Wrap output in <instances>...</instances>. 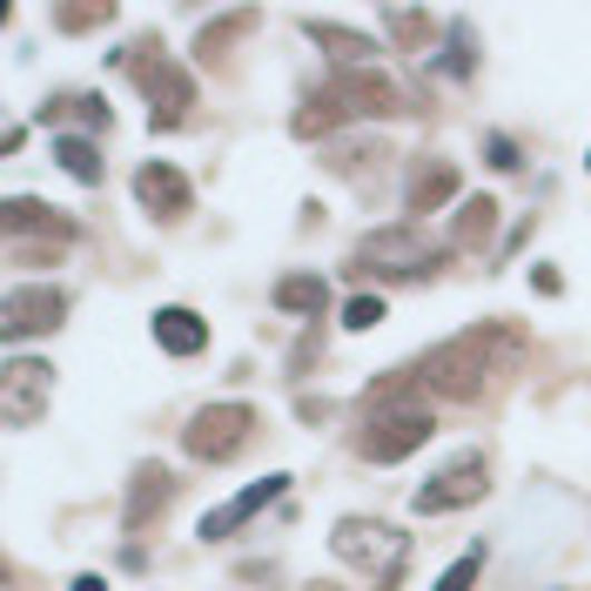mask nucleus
<instances>
[{
  "label": "nucleus",
  "instance_id": "6",
  "mask_svg": "<svg viewBox=\"0 0 591 591\" xmlns=\"http://www.w3.org/2000/svg\"><path fill=\"white\" fill-rule=\"evenodd\" d=\"M356 256L376 263V269H390V276H417V269H431V249L417 243V229H376V236H363Z\"/></svg>",
  "mask_w": 591,
  "mask_h": 591
},
{
  "label": "nucleus",
  "instance_id": "8",
  "mask_svg": "<svg viewBox=\"0 0 591 591\" xmlns=\"http://www.w3.org/2000/svg\"><path fill=\"white\" fill-rule=\"evenodd\" d=\"M276 498H283V477H263V484H249L243 498H229L223 511H209V518H203V538H236V524H249V518H256L263 504H276Z\"/></svg>",
  "mask_w": 591,
  "mask_h": 591
},
{
  "label": "nucleus",
  "instance_id": "1",
  "mask_svg": "<svg viewBox=\"0 0 591 591\" xmlns=\"http://www.w3.org/2000/svg\"><path fill=\"white\" fill-rule=\"evenodd\" d=\"M404 108V95L397 88H390L383 75H336L329 88H323V101L316 108H303L296 115V135H323L329 121H349V115H397Z\"/></svg>",
  "mask_w": 591,
  "mask_h": 591
},
{
  "label": "nucleus",
  "instance_id": "4",
  "mask_svg": "<svg viewBox=\"0 0 591 591\" xmlns=\"http://www.w3.org/2000/svg\"><path fill=\"white\" fill-rule=\"evenodd\" d=\"M249 431H256V411L249 404H216V411H203V417L188 424V457L223 464V457H236L249 444Z\"/></svg>",
  "mask_w": 591,
  "mask_h": 591
},
{
  "label": "nucleus",
  "instance_id": "16",
  "mask_svg": "<svg viewBox=\"0 0 591 591\" xmlns=\"http://www.w3.org/2000/svg\"><path fill=\"white\" fill-rule=\"evenodd\" d=\"M148 504H155V511L168 504V477H161V471H141V484H135V504H128V524H141V518H148Z\"/></svg>",
  "mask_w": 591,
  "mask_h": 591
},
{
  "label": "nucleus",
  "instance_id": "15",
  "mask_svg": "<svg viewBox=\"0 0 591 591\" xmlns=\"http://www.w3.org/2000/svg\"><path fill=\"white\" fill-rule=\"evenodd\" d=\"M498 229V203H491V195H477V203H464V216H457V243L471 249V243H484Z\"/></svg>",
  "mask_w": 591,
  "mask_h": 591
},
{
  "label": "nucleus",
  "instance_id": "21",
  "mask_svg": "<svg viewBox=\"0 0 591 591\" xmlns=\"http://www.w3.org/2000/svg\"><path fill=\"white\" fill-rule=\"evenodd\" d=\"M491 161H498V168H518V148H511L504 135H491Z\"/></svg>",
  "mask_w": 591,
  "mask_h": 591
},
{
  "label": "nucleus",
  "instance_id": "11",
  "mask_svg": "<svg viewBox=\"0 0 591 591\" xmlns=\"http://www.w3.org/2000/svg\"><path fill=\"white\" fill-rule=\"evenodd\" d=\"M451 195H457V168H451V161L417 168V181H411V209H444Z\"/></svg>",
  "mask_w": 591,
  "mask_h": 591
},
{
  "label": "nucleus",
  "instance_id": "14",
  "mask_svg": "<svg viewBox=\"0 0 591 591\" xmlns=\"http://www.w3.org/2000/svg\"><path fill=\"white\" fill-rule=\"evenodd\" d=\"M55 155H61V168H68L75 181H101V155H95V141L61 135V141H55Z\"/></svg>",
  "mask_w": 591,
  "mask_h": 591
},
{
  "label": "nucleus",
  "instance_id": "20",
  "mask_svg": "<svg viewBox=\"0 0 591 591\" xmlns=\"http://www.w3.org/2000/svg\"><path fill=\"white\" fill-rule=\"evenodd\" d=\"M383 21H390V28H397L404 41H417V35H431V21H424V14H411V8H390Z\"/></svg>",
  "mask_w": 591,
  "mask_h": 591
},
{
  "label": "nucleus",
  "instance_id": "17",
  "mask_svg": "<svg viewBox=\"0 0 591 591\" xmlns=\"http://www.w3.org/2000/svg\"><path fill=\"white\" fill-rule=\"evenodd\" d=\"M309 35H323L336 61H363V55H370V41H363V35H336V28H323V21H309Z\"/></svg>",
  "mask_w": 591,
  "mask_h": 591
},
{
  "label": "nucleus",
  "instance_id": "9",
  "mask_svg": "<svg viewBox=\"0 0 591 591\" xmlns=\"http://www.w3.org/2000/svg\"><path fill=\"white\" fill-rule=\"evenodd\" d=\"M135 195H141V203H148L155 216H168V223H175V216L188 209V181H181V175H175L168 161H148V168L135 175Z\"/></svg>",
  "mask_w": 591,
  "mask_h": 591
},
{
  "label": "nucleus",
  "instance_id": "3",
  "mask_svg": "<svg viewBox=\"0 0 591 591\" xmlns=\"http://www.w3.org/2000/svg\"><path fill=\"white\" fill-rule=\"evenodd\" d=\"M437 437V424H431V411L424 404H404V411H390V417H376L370 431H363V457L370 464H397V457H411V451H424Z\"/></svg>",
  "mask_w": 591,
  "mask_h": 591
},
{
  "label": "nucleus",
  "instance_id": "19",
  "mask_svg": "<svg viewBox=\"0 0 591 591\" xmlns=\"http://www.w3.org/2000/svg\"><path fill=\"white\" fill-rule=\"evenodd\" d=\"M477 564H484V551H471V558H457V564L444 571V584H437V591H471V578H477Z\"/></svg>",
  "mask_w": 591,
  "mask_h": 591
},
{
  "label": "nucleus",
  "instance_id": "13",
  "mask_svg": "<svg viewBox=\"0 0 591 591\" xmlns=\"http://www.w3.org/2000/svg\"><path fill=\"white\" fill-rule=\"evenodd\" d=\"M323 303H329L323 276H283V283H276V309H289V316H316Z\"/></svg>",
  "mask_w": 591,
  "mask_h": 591
},
{
  "label": "nucleus",
  "instance_id": "18",
  "mask_svg": "<svg viewBox=\"0 0 591 591\" xmlns=\"http://www.w3.org/2000/svg\"><path fill=\"white\" fill-rule=\"evenodd\" d=\"M343 323H349V329H376V323H383V303H376V296H356V303L343 309Z\"/></svg>",
  "mask_w": 591,
  "mask_h": 591
},
{
  "label": "nucleus",
  "instance_id": "22",
  "mask_svg": "<svg viewBox=\"0 0 591 591\" xmlns=\"http://www.w3.org/2000/svg\"><path fill=\"white\" fill-rule=\"evenodd\" d=\"M75 591H108V584H101V578L88 571V578H75Z\"/></svg>",
  "mask_w": 591,
  "mask_h": 591
},
{
  "label": "nucleus",
  "instance_id": "7",
  "mask_svg": "<svg viewBox=\"0 0 591 591\" xmlns=\"http://www.w3.org/2000/svg\"><path fill=\"white\" fill-rule=\"evenodd\" d=\"M55 323H61L55 289H8V343H21L28 329H55Z\"/></svg>",
  "mask_w": 591,
  "mask_h": 591
},
{
  "label": "nucleus",
  "instance_id": "10",
  "mask_svg": "<svg viewBox=\"0 0 591 591\" xmlns=\"http://www.w3.org/2000/svg\"><path fill=\"white\" fill-rule=\"evenodd\" d=\"M155 343H161L168 356H195V349L209 343V323L195 316V309H161V316H155Z\"/></svg>",
  "mask_w": 591,
  "mask_h": 591
},
{
  "label": "nucleus",
  "instance_id": "12",
  "mask_svg": "<svg viewBox=\"0 0 591 591\" xmlns=\"http://www.w3.org/2000/svg\"><path fill=\"white\" fill-rule=\"evenodd\" d=\"M41 376H48L41 363H8V390H0V397H8V417H14V424L35 417V383H41Z\"/></svg>",
  "mask_w": 591,
  "mask_h": 591
},
{
  "label": "nucleus",
  "instance_id": "5",
  "mask_svg": "<svg viewBox=\"0 0 591 591\" xmlns=\"http://www.w3.org/2000/svg\"><path fill=\"white\" fill-rule=\"evenodd\" d=\"M491 491V477H484V464L477 457H464V464H451V471H437L431 484H417V498H411V511L417 518H444V511H464V504H477Z\"/></svg>",
  "mask_w": 591,
  "mask_h": 591
},
{
  "label": "nucleus",
  "instance_id": "2",
  "mask_svg": "<svg viewBox=\"0 0 591 591\" xmlns=\"http://www.w3.org/2000/svg\"><path fill=\"white\" fill-rule=\"evenodd\" d=\"M336 558H343V564H356V571H370V584H376V591H397L404 558H411V538H404V531H390V524L343 518V524H336Z\"/></svg>",
  "mask_w": 591,
  "mask_h": 591
}]
</instances>
